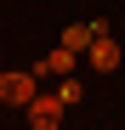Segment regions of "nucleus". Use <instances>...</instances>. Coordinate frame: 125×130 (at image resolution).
I'll return each instance as SVG.
<instances>
[{
  "label": "nucleus",
  "instance_id": "nucleus-1",
  "mask_svg": "<svg viewBox=\"0 0 125 130\" xmlns=\"http://www.w3.org/2000/svg\"><path fill=\"white\" fill-rule=\"evenodd\" d=\"M23 113H29V124H34V130H57V124H62V113H68V102H62V96H40V91H34V102L23 107Z\"/></svg>",
  "mask_w": 125,
  "mask_h": 130
},
{
  "label": "nucleus",
  "instance_id": "nucleus-2",
  "mask_svg": "<svg viewBox=\"0 0 125 130\" xmlns=\"http://www.w3.org/2000/svg\"><path fill=\"white\" fill-rule=\"evenodd\" d=\"M0 102H6V107H29L34 102V74H23V68L0 74Z\"/></svg>",
  "mask_w": 125,
  "mask_h": 130
},
{
  "label": "nucleus",
  "instance_id": "nucleus-3",
  "mask_svg": "<svg viewBox=\"0 0 125 130\" xmlns=\"http://www.w3.org/2000/svg\"><path fill=\"white\" fill-rule=\"evenodd\" d=\"M97 34H108V23H68V28H62V40H57V45H68V51H80V57H85Z\"/></svg>",
  "mask_w": 125,
  "mask_h": 130
},
{
  "label": "nucleus",
  "instance_id": "nucleus-4",
  "mask_svg": "<svg viewBox=\"0 0 125 130\" xmlns=\"http://www.w3.org/2000/svg\"><path fill=\"white\" fill-rule=\"evenodd\" d=\"M85 57H91V68H102V74H114V68H119V45H114V34H97Z\"/></svg>",
  "mask_w": 125,
  "mask_h": 130
},
{
  "label": "nucleus",
  "instance_id": "nucleus-5",
  "mask_svg": "<svg viewBox=\"0 0 125 130\" xmlns=\"http://www.w3.org/2000/svg\"><path fill=\"white\" fill-rule=\"evenodd\" d=\"M74 68H80V51H68V45H57V51H51L46 62H40L34 74H57V79H62V74H74Z\"/></svg>",
  "mask_w": 125,
  "mask_h": 130
},
{
  "label": "nucleus",
  "instance_id": "nucleus-6",
  "mask_svg": "<svg viewBox=\"0 0 125 130\" xmlns=\"http://www.w3.org/2000/svg\"><path fill=\"white\" fill-rule=\"evenodd\" d=\"M57 96L74 107V102H80V79H74V74H62V91H57Z\"/></svg>",
  "mask_w": 125,
  "mask_h": 130
}]
</instances>
